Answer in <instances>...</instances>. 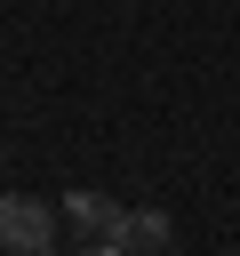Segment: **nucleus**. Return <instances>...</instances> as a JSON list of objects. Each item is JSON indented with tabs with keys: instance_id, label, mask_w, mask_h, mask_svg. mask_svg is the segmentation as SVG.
Instances as JSON below:
<instances>
[{
	"instance_id": "3",
	"label": "nucleus",
	"mask_w": 240,
	"mask_h": 256,
	"mask_svg": "<svg viewBox=\"0 0 240 256\" xmlns=\"http://www.w3.org/2000/svg\"><path fill=\"white\" fill-rule=\"evenodd\" d=\"M64 216H72V224H88L96 240H112L128 208H120V200H104V192H64Z\"/></svg>"
},
{
	"instance_id": "4",
	"label": "nucleus",
	"mask_w": 240,
	"mask_h": 256,
	"mask_svg": "<svg viewBox=\"0 0 240 256\" xmlns=\"http://www.w3.org/2000/svg\"><path fill=\"white\" fill-rule=\"evenodd\" d=\"M80 256H128V248H120V240H96V248H80Z\"/></svg>"
},
{
	"instance_id": "2",
	"label": "nucleus",
	"mask_w": 240,
	"mask_h": 256,
	"mask_svg": "<svg viewBox=\"0 0 240 256\" xmlns=\"http://www.w3.org/2000/svg\"><path fill=\"white\" fill-rule=\"evenodd\" d=\"M128 256H168V240H176V224L160 216V208H128L120 216V232H112Z\"/></svg>"
},
{
	"instance_id": "1",
	"label": "nucleus",
	"mask_w": 240,
	"mask_h": 256,
	"mask_svg": "<svg viewBox=\"0 0 240 256\" xmlns=\"http://www.w3.org/2000/svg\"><path fill=\"white\" fill-rule=\"evenodd\" d=\"M0 248H8V256H48V248H56V208L8 192V200H0Z\"/></svg>"
}]
</instances>
